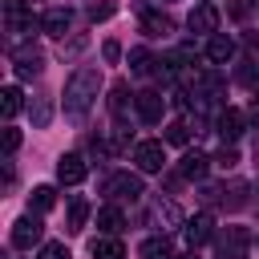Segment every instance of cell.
I'll return each mask as SVG.
<instances>
[{
  "instance_id": "6da1fadb",
  "label": "cell",
  "mask_w": 259,
  "mask_h": 259,
  "mask_svg": "<svg viewBox=\"0 0 259 259\" xmlns=\"http://www.w3.org/2000/svg\"><path fill=\"white\" fill-rule=\"evenodd\" d=\"M97 93H101V69L97 65L73 69V77L65 81V117L69 121H81L89 113V105L97 101Z\"/></svg>"
},
{
  "instance_id": "7a4b0ae2",
  "label": "cell",
  "mask_w": 259,
  "mask_h": 259,
  "mask_svg": "<svg viewBox=\"0 0 259 259\" xmlns=\"http://www.w3.org/2000/svg\"><path fill=\"white\" fill-rule=\"evenodd\" d=\"M101 194H105L109 202H134V198L146 194V186H142V174L117 170V174H109V178L101 182Z\"/></svg>"
},
{
  "instance_id": "3957f363",
  "label": "cell",
  "mask_w": 259,
  "mask_h": 259,
  "mask_svg": "<svg viewBox=\"0 0 259 259\" xmlns=\"http://www.w3.org/2000/svg\"><path fill=\"white\" fill-rule=\"evenodd\" d=\"M202 202L206 206H223V210H239L247 202V182H223V186H202Z\"/></svg>"
},
{
  "instance_id": "277c9868",
  "label": "cell",
  "mask_w": 259,
  "mask_h": 259,
  "mask_svg": "<svg viewBox=\"0 0 259 259\" xmlns=\"http://www.w3.org/2000/svg\"><path fill=\"white\" fill-rule=\"evenodd\" d=\"M214 247H219V259H247L251 231L247 227H223V231H214Z\"/></svg>"
},
{
  "instance_id": "5b68a950",
  "label": "cell",
  "mask_w": 259,
  "mask_h": 259,
  "mask_svg": "<svg viewBox=\"0 0 259 259\" xmlns=\"http://www.w3.org/2000/svg\"><path fill=\"white\" fill-rule=\"evenodd\" d=\"M40 239H45V223H40L36 210H28V214H20V219L12 223V247H16V251H32Z\"/></svg>"
},
{
  "instance_id": "8992f818",
  "label": "cell",
  "mask_w": 259,
  "mask_h": 259,
  "mask_svg": "<svg viewBox=\"0 0 259 259\" xmlns=\"http://www.w3.org/2000/svg\"><path fill=\"white\" fill-rule=\"evenodd\" d=\"M134 162H138V170L142 174H162L166 170V142H138L134 146Z\"/></svg>"
},
{
  "instance_id": "52a82bcc",
  "label": "cell",
  "mask_w": 259,
  "mask_h": 259,
  "mask_svg": "<svg viewBox=\"0 0 259 259\" xmlns=\"http://www.w3.org/2000/svg\"><path fill=\"white\" fill-rule=\"evenodd\" d=\"M12 69H16V77H36L40 69H45V53L32 45V40H24V45H16L12 49Z\"/></svg>"
},
{
  "instance_id": "ba28073f",
  "label": "cell",
  "mask_w": 259,
  "mask_h": 259,
  "mask_svg": "<svg viewBox=\"0 0 259 259\" xmlns=\"http://www.w3.org/2000/svg\"><path fill=\"white\" fill-rule=\"evenodd\" d=\"M166 97L158 93V89H142V93H134V109H138V117L146 121V125H158L162 117H166Z\"/></svg>"
},
{
  "instance_id": "9c48e42d",
  "label": "cell",
  "mask_w": 259,
  "mask_h": 259,
  "mask_svg": "<svg viewBox=\"0 0 259 259\" xmlns=\"http://www.w3.org/2000/svg\"><path fill=\"white\" fill-rule=\"evenodd\" d=\"M4 28L8 32H32V28H40V20L32 16L28 0H4Z\"/></svg>"
},
{
  "instance_id": "30bf717a",
  "label": "cell",
  "mask_w": 259,
  "mask_h": 259,
  "mask_svg": "<svg viewBox=\"0 0 259 259\" xmlns=\"http://www.w3.org/2000/svg\"><path fill=\"white\" fill-rule=\"evenodd\" d=\"M186 28L198 32V36H214V32H219V8L206 4V0H198V4L190 8V16H186Z\"/></svg>"
},
{
  "instance_id": "8fae6325",
  "label": "cell",
  "mask_w": 259,
  "mask_h": 259,
  "mask_svg": "<svg viewBox=\"0 0 259 259\" xmlns=\"http://www.w3.org/2000/svg\"><path fill=\"white\" fill-rule=\"evenodd\" d=\"M85 174H89V162L81 154H61L57 158V182L61 186H81Z\"/></svg>"
},
{
  "instance_id": "7c38bea8",
  "label": "cell",
  "mask_w": 259,
  "mask_h": 259,
  "mask_svg": "<svg viewBox=\"0 0 259 259\" xmlns=\"http://www.w3.org/2000/svg\"><path fill=\"white\" fill-rule=\"evenodd\" d=\"M182 239L190 243V251H194V247H202V243H210V239H214V219H210V210H202V214L186 219V223H182Z\"/></svg>"
},
{
  "instance_id": "4fadbf2b",
  "label": "cell",
  "mask_w": 259,
  "mask_h": 259,
  "mask_svg": "<svg viewBox=\"0 0 259 259\" xmlns=\"http://www.w3.org/2000/svg\"><path fill=\"white\" fill-rule=\"evenodd\" d=\"M243 130H247V117H243V109H231V105H223V109H219V117H214V134H219L223 142H235Z\"/></svg>"
},
{
  "instance_id": "5bb4252c",
  "label": "cell",
  "mask_w": 259,
  "mask_h": 259,
  "mask_svg": "<svg viewBox=\"0 0 259 259\" xmlns=\"http://www.w3.org/2000/svg\"><path fill=\"white\" fill-rule=\"evenodd\" d=\"M150 223H158L162 231H174V227H182L186 219H182L178 202H170V198H154V202H150Z\"/></svg>"
},
{
  "instance_id": "9a60e30c",
  "label": "cell",
  "mask_w": 259,
  "mask_h": 259,
  "mask_svg": "<svg viewBox=\"0 0 259 259\" xmlns=\"http://www.w3.org/2000/svg\"><path fill=\"white\" fill-rule=\"evenodd\" d=\"M142 32L146 36H170L174 32V16L162 8H142Z\"/></svg>"
},
{
  "instance_id": "2e32d148",
  "label": "cell",
  "mask_w": 259,
  "mask_h": 259,
  "mask_svg": "<svg viewBox=\"0 0 259 259\" xmlns=\"http://www.w3.org/2000/svg\"><path fill=\"white\" fill-rule=\"evenodd\" d=\"M210 162H214V158H206L202 150H186L178 170H182V178H194V182H202V178H206V170H210Z\"/></svg>"
},
{
  "instance_id": "e0dca14e",
  "label": "cell",
  "mask_w": 259,
  "mask_h": 259,
  "mask_svg": "<svg viewBox=\"0 0 259 259\" xmlns=\"http://www.w3.org/2000/svg\"><path fill=\"white\" fill-rule=\"evenodd\" d=\"M138 255H142V259H178V255H174V243L166 239V231H162V235H150V239H142Z\"/></svg>"
},
{
  "instance_id": "ac0fdd59",
  "label": "cell",
  "mask_w": 259,
  "mask_h": 259,
  "mask_svg": "<svg viewBox=\"0 0 259 259\" xmlns=\"http://www.w3.org/2000/svg\"><path fill=\"white\" fill-rule=\"evenodd\" d=\"M69 24H73V12H69V8H49V12L40 16V32H49V36H65Z\"/></svg>"
},
{
  "instance_id": "d6986e66",
  "label": "cell",
  "mask_w": 259,
  "mask_h": 259,
  "mask_svg": "<svg viewBox=\"0 0 259 259\" xmlns=\"http://www.w3.org/2000/svg\"><path fill=\"white\" fill-rule=\"evenodd\" d=\"M231 57H235V40H231V36H223V32L206 36V61H210V65H227Z\"/></svg>"
},
{
  "instance_id": "ffe728a7",
  "label": "cell",
  "mask_w": 259,
  "mask_h": 259,
  "mask_svg": "<svg viewBox=\"0 0 259 259\" xmlns=\"http://www.w3.org/2000/svg\"><path fill=\"white\" fill-rule=\"evenodd\" d=\"M130 85L125 81H113V89H109V113H113V121L117 125H125V113H130Z\"/></svg>"
},
{
  "instance_id": "44dd1931",
  "label": "cell",
  "mask_w": 259,
  "mask_h": 259,
  "mask_svg": "<svg viewBox=\"0 0 259 259\" xmlns=\"http://www.w3.org/2000/svg\"><path fill=\"white\" fill-rule=\"evenodd\" d=\"M28 113H32V130H45L53 121V93H36L28 101Z\"/></svg>"
},
{
  "instance_id": "7402d4cb",
  "label": "cell",
  "mask_w": 259,
  "mask_h": 259,
  "mask_svg": "<svg viewBox=\"0 0 259 259\" xmlns=\"http://www.w3.org/2000/svg\"><path fill=\"white\" fill-rule=\"evenodd\" d=\"M97 227H101V235H121V227H125V214H121V206L105 202V206L97 210Z\"/></svg>"
},
{
  "instance_id": "603a6c76",
  "label": "cell",
  "mask_w": 259,
  "mask_h": 259,
  "mask_svg": "<svg viewBox=\"0 0 259 259\" xmlns=\"http://www.w3.org/2000/svg\"><path fill=\"white\" fill-rule=\"evenodd\" d=\"M93 259H125V247L117 235H101L93 239Z\"/></svg>"
},
{
  "instance_id": "cb8c5ba5",
  "label": "cell",
  "mask_w": 259,
  "mask_h": 259,
  "mask_svg": "<svg viewBox=\"0 0 259 259\" xmlns=\"http://www.w3.org/2000/svg\"><path fill=\"white\" fill-rule=\"evenodd\" d=\"M154 65H158V57L146 49V45H138V49H130V73H138V77H146V73H154Z\"/></svg>"
},
{
  "instance_id": "d4e9b609",
  "label": "cell",
  "mask_w": 259,
  "mask_h": 259,
  "mask_svg": "<svg viewBox=\"0 0 259 259\" xmlns=\"http://www.w3.org/2000/svg\"><path fill=\"white\" fill-rule=\"evenodd\" d=\"M53 206H57V190H53V186H32V194H28V210L49 214Z\"/></svg>"
},
{
  "instance_id": "484cf974",
  "label": "cell",
  "mask_w": 259,
  "mask_h": 259,
  "mask_svg": "<svg viewBox=\"0 0 259 259\" xmlns=\"http://www.w3.org/2000/svg\"><path fill=\"white\" fill-rule=\"evenodd\" d=\"M85 223H89V202L81 194H73L69 198V231L77 235V231H85Z\"/></svg>"
},
{
  "instance_id": "4316f807",
  "label": "cell",
  "mask_w": 259,
  "mask_h": 259,
  "mask_svg": "<svg viewBox=\"0 0 259 259\" xmlns=\"http://www.w3.org/2000/svg\"><path fill=\"white\" fill-rule=\"evenodd\" d=\"M0 109H4V117H8V121H12V117H16V113H20V109H24V93H20V89H16V85H8V89H4V93H0Z\"/></svg>"
},
{
  "instance_id": "83f0119b",
  "label": "cell",
  "mask_w": 259,
  "mask_h": 259,
  "mask_svg": "<svg viewBox=\"0 0 259 259\" xmlns=\"http://www.w3.org/2000/svg\"><path fill=\"white\" fill-rule=\"evenodd\" d=\"M166 146H186L190 142V121L186 117H174L170 125H166V138H162Z\"/></svg>"
},
{
  "instance_id": "f1b7e54d",
  "label": "cell",
  "mask_w": 259,
  "mask_h": 259,
  "mask_svg": "<svg viewBox=\"0 0 259 259\" xmlns=\"http://www.w3.org/2000/svg\"><path fill=\"white\" fill-rule=\"evenodd\" d=\"M214 166H223V170H235V166H239V150L223 142V150L214 154Z\"/></svg>"
},
{
  "instance_id": "f546056e",
  "label": "cell",
  "mask_w": 259,
  "mask_h": 259,
  "mask_svg": "<svg viewBox=\"0 0 259 259\" xmlns=\"http://www.w3.org/2000/svg\"><path fill=\"white\" fill-rule=\"evenodd\" d=\"M239 81H243V85H251V89L259 93V61H243V69H239Z\"/></svg>"
},
{
  "instance_id": "4dcf8cb0",
  "label": "cell",
  "mask_w": 259,
  "mask_h": 259,
  "mask_svg": "<svg viewBox=\"0 0 259 259\" xmlns=\"http://www.w3.org/2000/svg\"><path fill=\"white\" fill-rule=\"evenodd\" d=\"M117 12V4L113 0H101V4H89V20H109Z\"/></svg>"
},
{
  "instance_id": "1f68e13d",
  "label": "cell",
  "mask_w": 259,
  "mask_h": 259,
  "mask_svg": "<svg viewBox=\"0 0 259 259\" xmlns=\"http://www.w3.org/2000/svg\"><path fill=\"white\" fill-rule=\"evenodd\" d=\"M16 146H20V130L16 125H4V158H12Z\"/></svg>"
},
{
  "instance_id": "d6a6232c",
  "label": "cell",
  "mask_w": 259,
  "mask_h": 259,
  "mask_svg": "<svg viewBox=\"0 0 259 259\" xmlns=\"http://www.w3.org/2000/svg\"><path fill=\"white\" fill-rule=\"evenodd\" d=\"M247 12H251V4H247V0H227V16H231V20H239V24H243V20H247Z\"/></svg>"
},
{
  "instance_id": "836d02e7",
  "label": "cell",
  "mask_w": 259,
  "mask_h": 259,
  "mask_svg": "<svg viewBox=\"0 0 259 259\" xmlns=\"http://www.w3.org/2000/svg\"><path fill=\"white\" fill-rule=\"evenodd\" d=\"M36 259H69V247H65V243H45Z\"/></svg>"
},
{
  "instance_id": "e575fe53",
  "label": "cell",
  "mask_w": 259,
  "mask_h": 259,
  "mask_svg": "<svg viewBox=\"0 0 259 259\" xmlns=\"http://www.w3.org/2000/svg\"><path fill=\"white\" fill-rule=\"evenodd\" d=\"M101 57H105L109 65H117V61H121V45H117V40H105V45H101Z\"/></svg>"
},
{
  "instance_id": "d590c367",
  "label": "cell",
  "mask_w": 259,
  "mask_h": 259,
  "mask_svg": "<svg viewBox=\"0 0 259 259\" xmlns=\"http://www.w3.org/2000/svg\"><path fill=\"white\" fill-rule=\"evenodd\" d=\"M81 49H85V36H73V40H69V49H65V53H81Z\"/></svg>"
},
{
  "instance_id": "8d00e7d4",
  "label": "cell",
  "mask_w": 259,
  "mask_h": 259,
  "mask_svg": "<svg viewBox=\"0 0 259 259\" xmlns=\"http://www.w3.org/2000/svg\"><path fill=\"white\" fill-rule=\"evenodd\" d=\"M182 259H198V255H182Z\"/></svg>"
},
{
  "instance_id": "74e56055",
  "label": "cell",
  "mask_w": 259,
  "mask_h": 259,
  "mask_svg": "<svg viewBox=\"0 0 259 259\" xmlns=\"http://www.w3.org/2000/svg\"><path fill=\"white\" fill-rule=\"evenodd\" d=\"M255 194H259V178H255Z\"/></svg>"
},
{
  "instance_id": "f35d334b",
  "label": "cell",
  "mask_w": 259,
  "mask_h": 259,
  "mask_svg": "<svg viewBox=\"0 0 259 259\" xmlns=\"http://www.w3.org/2000/svg\"><path fill=\"white\" fill-rule=\"evenodd\" d=\"M255 158H259V142H255Z\"/></svg>"
},
{
  "instance_id": "ab89813d",
  "label": "cell",
  "mask_w": 259,
  "mask_h": 259,
  "mask_svg": "<svg viewBox=\"0 0 259 259\" xmlns=\"http://www.w3.org/2000/svg\"><path fill=\"white\" fill-rule=\"evenodd\" d=\"M162 4H174V0H162Z\"/></svg>"
},
{
  "instance_id": "60d3db41",
  "label": "cell",
  "mask_w": 259,
  "mask_h": 259,
  "mask_svg": "<svg viewBox=\"0 0 259 259\" xmlns=\"http://www.w3.org/2000/svg\"><path fill=\"white\" fill-rule=\"evenodd\" d=\"M206 4H214V0H206Z\"/></svg>"
}]
</instances>
